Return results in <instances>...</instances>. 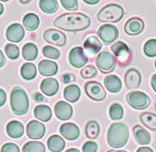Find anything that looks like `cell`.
Returning a JSON list of instances; mask_svg holds the SVG:
<instances>
[{
	"mask_svg": "<svg viewBox=\"0 0 156 152\" xmlns=\"http://www.w3.org/2000/svg\"><path fill=\"white\" fill-rule=\"evenodd\" d=\"M46 132L45 126L42 122L33 120L29 121L26 127V133L29 138L34 140L41 139Z\"/></svg>",
	"mask_w": 156,
	"mask_h": 152,
	"instance_id": "cell-11",
	"label": "cell"
},
{
	"mask_svg": "<svg viewBox=\"0 0 156 152\" xmlns=\"http://www.w3.org/2000/svg\"><path fill=\"white\" fill-rule=\"evenodd\" d=\"M60 134L65 139L74 140L79 138L80 134V128L75 124L67 122L63 124L60 127Z\"/></svg>",
	"mask_w": 156,
	"mask_h": 152,
	"instance_id": "cell-18",
	"label": "cell"
},
{
	"mask_svg": "<svg viewBox=\"0 0 156 152\" xmlns=\"http://www.w3.org/2000/svg\"><path fill=\"white\" fill-rule=\"evenodd\" d=\"M5 53L10 59L15 60L19 57V47L13 43H9L5 46Z\"/></svg>",
	"mask_w": 156,
	"mask_h": 152,
	"instance_id": "cell-36",
	"label": "cell"
},
{
	"mask_svg": "<svg viewBox=\"0 0 156 152\" xmlns=\"http://www.w3.org/2000/svg\"><path fill=\"white\" fill-rule=\"evenodd\" d=\"M85 135L89 139H96L99 135V126L96 120H89L85 127Z\"/></svg>",
	"mask_w": 156,
	"mask_h": 152,
	"instance_id": "cell-31",
	"label": "cell"
},
{
	"mask_svg": "<svg viewBox=\"0 0 156 152\" xmlns=\"http://www.w3.org/2000/svg\"><path fill=\"white\" fill-rule=\"evenodd\" d=\"M98 145L94 141H87L83 146V152H97Z\"/></svg>",
	"mask_w": 156,
	"mask_h": 152,
	"instance_id": "cell-41",
	"label": "cell"
},
{
	"mask_svg": "<svg viewBox=\"0 0 156 152\" xmlns=\"http://www.w3.org/2000/svg\"><path fill=\"white\" fill-rule=\"evenodd\" d=\"M43 54L44 57L51 58V59H58L60 57V52L57 48L51 47V46H45L43 48Z\"/></svg>",
	"mask_w": 156,
	"mask_h": 152,
	"instance_id": "cell-37",
	"label": "cell"
},
{
	"mask_svg": "<svg viewBox=\"0 0 156 152\" xmlns=\"http://www.w3.org/2000/svg\"><path fill=\"white\" fill-rule=\"evenodd\" d=\"M80 95H81L80 88L75 84H71L64 88V98L69 102H76L80 99Z\"/></svg>",
	"mask_w": 156,
	"mask_h": 152,
	"instance_id": "cell-25",
	"label": "cell"
},
{
	"mask_svg": "<svg viewBox=\"0 0 156 152\" xmlns=\"http://www.w3.org/2000/svg\"><path fill=\"white\" fill-rule=\"evenodd\" d=\"M91 19L81 13H64L54 20V25L58 29L67 32H80L89 28Z\"/></svg>",
	"mask_w": 156,
	"mask_h": 152,
	"instance_id": "cell-1",
	"label": "cell"
},
{
	"mask_svg": "<svg viewBox=\"0 0 156 152\" xmlns=\"http://www.w3.org/2000/svg\"><path fill=\"white\" fill-rule=\"evenodd\" d=\"M5 62H6V58L4 57L3 52L0 49V68L3 67L5 65Z\"/></svg>",
	"mask_w": 156,
	"mask_h": 152,
	"instance_id": "cell-44",
	"label": "cell"
},
{
	"mask_svg": "<svg viewBox=\"0 0 156 152\" xmlns=\"http://www.w3.org/2000/svg\"><path fill=\"white\" fill-rule=\"evenodd\" d=\"M24 29L19 23H13L9 26L6 31V38L11 42H19L24 38Z\"/></svg>",
	"mask_w": 156,
	"mask_h": 152,
	"instance_id": "cell-14",
	"label": "cell"
},
{
	"mask_svg": "<svg viewBox=\"0 0 156 152\" xmlns=\"http://www.w3.org/2000/svg\"><path fill=\"white\" fill-rule=\"evenodd\" d=\"M83 2L88 4H96L99 3V0H84Z\"/></svg>",
	"mask_w": 156,
	"mask_h": 152,
	"instance_id": "cell-48",
	"label": "cell"
},
{
	"mask_svg": "<svg viewBox=\"0 0 156 152\" xmlns=\"http://www.w3.org/2000/svg\"><path fill=\"white\" fill-rule=\"evenodd\" d=\"M85 93L89 98L95 101H101L106 97V91L102 84L95 81L88 82L84 86Z\"/></svg>",
	"mask_w": 156,
	"mask_h": 152,
	"instance_id": "cell-8",
	"label": "cell"
},
{
	"mask_svg": "<svg viewBox=\"0 0 156 152\" xmlns=\"http://www.w3.org/2000/svg\"><path fill=\"white\" fill-rule=\"evenodd\" d=\"M44 145L39 141H29L23 147V152H45Z\"/></svg>",
	"mask_w": 156,
	"mask_h": 152,
	"instance_id": "cell-33",
	"label": "cell"
},
{
	"mask_svg": "<svg viewBox=\"0 0 156 152\" xmlns=\"http://www.w3.org/2000/svg\"><path fill=\"white\" fill-rule=\"evenodd\" d=\"M23 24L27 30L34 31L39 26V19L34 13H28L23 19Z\"/></svg>",
	"mask_w": 156,
	"mask_h": 152,
	"instance_id": "cell-28",
	"label": "cell"
},
{
	"mask_svg": "<svg viewBox=\"0 0 156 152\" xmlns=\"http://www.w3.org/2000/svg\"><path fill=\"white\" fill-rule=\"evenodd\" d=\"M136 152H154V150L150 147H147V146H143V147H140L137 150Z\"/></svg>",
	"mask_w": 156,
	"mask_h": 152,
	"instance_id": "cell-45",
	"label": "cell"
},
{
	"mask_svg": "<svg viewBox=\"0 0 156 152\" xmlns=\"http://www.w3.org/2000/svg\"><path fill=\"white\" fill-rule=\"evenodd\" d=\"M98 36L105 45H110L119 38L117 27L109 23L103 24L98 29Z\"/></svg>",
	"mask_w": 156,
	"mask_h": 152,
	"instance_id": "cell-7",
	"label": "cell"
},
{
	"mask_svg": "<svg viewBox=\"0 0 156 152\" xmlns=\"http://www.w3.org/2000/svg\"><path fill=\"white\" fill-rule=\"evenodd\" d=\"M134 139L140 145H148L151 141V136L150 132L139 125L133 128Z\"/></svg>",
	"mask_w": 156,
	"mask_h": 152,
	"instance_id": "cell-21",
	"label": "cell"
},
{
	"mask_svg": "<svg viewBox=\"0 0 156 152\" xmlns=\"http://www.w3.org/2000/svg\"><path fill=\"white\" fill-rule=\"evenodd\" d=\"M96 66L103 73H109L113 72L116 67V58L111 52L104 51L97 56L95 61Z\"/></svg>",
	"mask_w": 156,
	"mask_h": 152,
	"instance_id": "cell-5",
	"label": "cell"
},
{
	"mask_svg": "<svg viewBox=\"0 0 156 152\" xmlns=\"http://www.w3.org/2000/svg\"><path fill=\"white\" fill-rule=\"evenodd\" d=\"M22 3H29V1H20Z\"/></svg>",
	"mask_w": 156,
	"mask_h": 152,
	"instance_id": "cell-52",
	"label": "cell"
},
{
	"mask_svg": "<svg viewBox=\"0 0 156 152\" xmlns=\"http://www.w3.org/2000/svg\"><path fill=\"white\" fill-rule=\"evenodd\" d=\"M111 51L120 62H128L130 59V50L123 42L119 41L115 42L111 46Z\"/></svg>",
	"mask_w": 156,
	"mask_h": 152,
	"instance_id": "cell-12",
	"label": "cell"
},
{
	"mask_svg": "<svg viewBox=\"0 0 156 152\" xmlns=\"http://www.w3.org/2000/svg\"><path fill=\"white\" fill-rule=\"evenodd\" d=\"M1 152H20L19 146L14 143H6L4 144L2 148H1Z\"/></svg>",
	"mask_w": 156,
	"mask_h": 152,
	"instance_id": "cell-40",
	"label": "cell"
},
{
	"mask_svg": "<svg viewBox=\"0 0 156 152\" xmlns=\"http://www.w3.org/2000/svg\"><path fill=\"white\" fill-rule=\"evenodd\" d=\"M129 131L127 125L123 122H115L108 127L107 140L113 148H121L128 142Z\"/></svg>",
	"mask_w": 156,
	"mask_h": 152,
	"instance_id": "cell-2",
	"label": "cell"
},
{
	"mask_svg": "<svg viewBox=\"0 0 156 152\" xmlns=\"http://www.w3.org/2000/svg\"><path fill=\"white\" fill-rule=\"evenodd\" d=\"M69 63L77 69L84 67V65L88 62V57L84 52V50L80 47H76L71 49L69 55Z\"/></svg>",
	"mask_w": 156,
	"mask_h": 152,
	"instance_id": "cell-9",
	"label": "cell"
},
{
	"mask_svg": "<svg viewBox=\"0 0 156 152\" xmlns=\"http://www.w3.org/2000/svg\"><path fill=\"white\" fill-rule=\"evenodd\" d=\"M151 86H152V88L155 92L156 93V74H154L152 76V79H151Z\"/></svg>",
	"mask_w": 156,
	"mask_h": 152,
	"instance_id": "cell-46",
	"label": "cell"
},
{
	"mask_svg": "<svg viewBox=\"0 0 156 152\" xmlns=\"http://www.w3.org/2000/svg\"><path fill=\"white\" fill-rule=\"evenodd\" d=\"M39 7L46 13H54L58 8V3L56 0H41Z\"/></svg>",
	"mask_w": 156,
	"mask_h": 152,
	"instance_id": "cell-32",
	"label": "cell"
},
{
	"mask_svg": "<svg viewBox=\"0 0 156 152\" xmlns=\"http://www.w3.org/2000/svg\"><path fill=\"white\" fill-rule=\"evenodd\" d=\"M3 11H4V8H3V4L0 3V15H1V14H3Z\"/></svg>",
	"mask_w": 156,
	"mask_h": 152,
	"instance_id": "cell-50",
	"label": "cell"
},
{
	"mask_svg": "<svg viewBox=\"0 0 156 152\" xmlns=\"http://www.w3.org/2000/svg\"><path fill=\"white\" fill-rule=\"evenodd\" d=\"M109 117L113 120H120L124 117V109L119 103H114L109 108Z\"/></svg>",
	"mask_w": 156,
	"mask_h": 152,
	"instance_id": "cell-34",
	"label": "cell"
},
{
	"mask_svg": "<svg viewBox=\"0 0 156 152\" xmlns=\"http://www.w3.org/2000/svg\"><path fill=\"white\" fill-rule=\"evenodd\" d=\"M44 39L50 44L62 47L66 43V36L64 32L57 29H49L44 32Z\"/></svg>",
	"mask_w": 156,
	"mask_h": 152,
	"instance_id": "cell-10",
	"label": "cell"
},
{
	"mask_svg": "<svg viewBox=\"0 0 156 152\" xmlns=\"http://www.w3.org/2000/svg\"><path fill=\"white\" fill-rule=\"evenodd\" d=\"M59 84L58 83L57 79L54 77H48L43 80V82L40 84V89L42 92L45 96H53L58 91Z\"/></svg>",
	"mask_w": 156,
	"mask_h": 152,
	"instance_id": "cell-17",
	"label": "cell"
},
{
	"mask_svg": "<svg viewBox=\"0 0 156 152\" xmlns=\"http://www.w3.org/2000/svg\"><path fill=\"white\" fill-rule=\"evenodd\" d=\"M124 10L120 5L111 3L100 9L97 19L101 22H117L124 16Z\"/></svg>",
	"mask_w": 156,
	"mask_h": 152,
	"instance_id": "cell-4",
	"label": "cell"
},
{
	"mask_svg": "<svg viewBox=\"0 0 156 152\" xmlns=\"http://www.w3.org/2000/svg\"><path fill=\"white\" fill-rule=\"evenodd\" d=\"M34 98L35 101H38V102H42V101H44V97L42 96V94L38 93V92L35 93L34 95Z\"/></svg>",
	"mask_w": 156,
	"mask_h": 152,
	"instance_id": "cell-43",
	"label": "cell"
},
{
	"mask_svg": "<svg viewBox=\"0 0 156 152\" xmlns=\"http://www.w3.org/2000/svg\"><path fill=\"white\" fill-rule=\"evenodd\" d=\"M127 101L131 107L136 110L146 109L150 104V98L144 92H131L126 96Z\"/></svg>",
	"mask_w": 156,
	"mask_h": 152,
	"instance_id": "cell-6",
	"label": "cell"
},
{
	"mask_svg": "<svg viewBox=\"0 0 156 152\" xmlns=\"http://www.w3.org/2000/svg\"><path fill=\"white\" fill-rule=\"evenodd\" d=\"M124 83L129 90L139 88L141 84V74L140 72L135 68L128 70L124 76Z\"/></svg>",
	"mask_w": 156,
	"mask_h": 152,
	"instance_id": "cell-13",
	"label": "cell"
},
{
	"mask_svg": "<svg viewBox=\"0 0 156 152\" xmlns=\"http://www.w3.org/2000/svg\"><path fill=\"white\" fill-rule=\"evenodd\" d=\"M38 50L37 46L32 42L26 43L22 50V54L23 58L27 61H34L38 57Z\"/></svg>",
	"mask_w": 156,
	"mask_h": 152,
	"instance_id": "cell-27",
	"label": "cell"
},
{
	"mask_svg": "<svg viewBox=\"0 0 156 152\" xmlns=\"http://www.w3.org/2000/svg\"><path fill=\"white\" fill-rule=\"evenodd\" d=\"M54 112L58 119L61 120H68L72 117L73 115V107L71 105L60 101L57 102V104L54 106Z\"/></svg>",
	"mask_w": 156,
	"mask_h": 152,
	"instance_id": "cell-16",
	"label": "cell"
},
{
	"mask_svg": "<svg viewBox=\"0 0 156 152\" xmlns=\"http://www.w3.org/2000/svg\"><path fill=\"white\" fill-rule=\"evenodd\" d=\"M48 147L50 151L60 152L65 147V141L61 136L58 135L51 136L48 140Z\"/></svg>",
	"mask_w": 156,
	"mask_h": 152,
	"instance_id": "cell-26",
	"label": "cell"
},
{
	"mask_svg": "<svg viewBox=\"0 0 156 152\" xmlns=\"http://www.w3.org/2000/svg\"><path fill=\"white\" fill-rule=\"evenodd\" d=\"M144 28V22L140 18H132L129 19L124 25V32L128 35L135 36L140 34Z\"/></svg>",
	"mask_w": 156,
	"mask_h": 152,
	"instance_id": "cell-15",
	"label": "cell"
},
{
	"mask_svg": "<svg viewBox=\"0 0 156 152\" xmlns=\"http://www.w3.org/2000/svg\"><path fill=\"white\" fill-rule=\"evenodd\" d=\"M34 117L43 122H47L52 117L51 108L47 105H38L34 109Z\"/></svg>",
	"mask_w": 156,
	"mask_h": 152,
	"instance_id": "cell-23",
	"label": "cell"
},
{
	"mask_svg": "<svg viewBox=\"0 0 156 152\" xmlns=\"http://www.w3.org/2000/svg\"><path fill=\"white\" fill-rule=\"evenodd\" d=\"M21 76L25 80H33L37 75V68L32 62H26L21 67Z\"/></svg>",
	"mask_w": 156,
	"mask_h": 152,
	"instance_id": "cell-30",
	"label": "cell"
},
{
	"mask_svg": "<svg viewBox=\"0 0 156 152\" xmlns=\"http://www.w3.org/2000/svg\"><path fill=\"white\" fill-rule=\"evenodd\" d=\"M60 3L65 9L69 11H75L79 7L77 0H61Z\"/></svg>",
	"mask_w": 156,
	"mask_h": 152,
	"instance_id": "cell-39",
	"label": "cell"
},
{
	"mask_svg": "<svg viewBox=\"0 0 156 152\" xmlns=\"http://www.w3.org/2000/svg\"><path fill=\"white\" fill-rule=\"evenodd\" d=\"M83 47L89 54H96L102 48V44L96 36H89L84 42Z\"/></svg>",
	"mask_w": 156,
	"mask_h": 152,
	"instance_id": "cell-24",
	"label": "cell"
},
{
	"mask_svg": "<svg viewBox=\"0 0 156 152\" xmlns=\"http://www.w3.org/2000/svg\"><path fill=\"white\" fill-rule=\"evenodd\" d=\"M114 151V150H108V151H107V152H113Z\"/></svg>",
	"mask_w": 156,
	"mask_h": 152,
	"instance_id": "cell-53",
	"label": "cell"
},
{
	"mask_svg": "<svg viewBox=\"0 0 156 152\" xmlns=\"http://www.w3.org/2000/svg\"><path fill=\"white\" fill-rule=\"evenodd\" d=\"M65 152H80V151L78 149H76V148H71V149L67 150Z\"/></svg>",
	"mask_w": 156,
	"mask_h": 152,
	"instance_id": "cell-49",
	"label": "cell"
},
{
	"mask_svg": "<svg viewBox=\"0 0 156 152\" xmlns=\"http://www.w3.org/2000/svg\"><path fill=\"white\" fill-rule=\"evenodd\" d=\"M154 67H155V68H156V60H155V62H154Z\"/></svg>",
	"mask_w": 156,
	"mask_h": 152,
	"instance_id": "cell-54",
	"label": "cell"
},
{
	"mask_svg": "<svg viewBox=\"0 0 156 152\" xmlns=\"http://www.w3.org/2000/svg\"><path fill=\"white\" fill-rule=\"evenodd\" d=\"M6 92H4V90L0 88V107L3 106V105L6 102Z\"/></svg>",
	"mask_w": 156,
	"mask_h": 152,
	"instance_id": "cell-42",
	"label": "cell"
},
{
	"mask_svg": "<svg viewBox=\"0 0 156 152\" xmlns=\"http://www.w3.org/2000/svg\"><path fill=\"white\" fill-rule=\"evenodd\" d=\"M72 75H69V74H66L64 75V77H63V80H64V83H70V81L72 80Z\"/></svg>",
	"mask_w": 156,
	"mask_h": 152,
	"instance_id": "cell-47",
	"label": "cell"
},
{
	"mask_svg": "<svg viewBox=\"0 0 156 152\" xmlns=\"http://www.w3.org/2000/svg\"><path fill=\"white\" fill-rule=\"evenodd\" d=\"M105 86L108 92L116 93L119 92L122 87L121 80L116 75L107 76L105 78Z\"/></svg>",
	"mask_w": 156,
	"mask_h": 152,
	"instance_id": "cell-22",
	"label": "cell"
},
{
	"mask_svg": "<svg viewBox=\"0 0 156 152\" xmlns=\"http://www.w3.org/2000/svg\"><path fill=\"white\" fill-rule=\"evenodd\" d=\"M140 120L144 127L156 131V115L151 112H144L140 116Z\"/></svg>",
	"mask_w": 156,
	"mask_h": 152,
	"instance_id": "cell-29",
	"label": "cell"
},
{
	"mask_svg": "<svg viewBox=\"0 0 156 152\" xmlns=\"http://www.w3.org/2000/svg\"><path fill=\"white\" fill-rule=\"evenodd\" d=\"M58 65L50 60H43L38 63V72L44 76H54L58 73Z\"/></svg>",
	"mask_w": 156,
	"mask_h": 152,
	"instance_id": "cell-19",
	"label": "cell"
},
{
	"mask_svg": "<svg viewBox=\"0 0 156 152\" xmlns=\"http://www.w3.org/2000/svg\"><path fill=\"white\" fill-rule=\"evenodd\" d=\"M10 105L13 114L17 116H23L28 112L29 101L28 95L23 89L16 86L12 90L10 95Z\"/></svg>",
	"mask_w": 156,
	"mask_h": 152,
	"instance_id": "cell-3",
	"label": "cell"
},
{
	"mask_svg": "<svg viewBox=\"0 0 156 152\" xmlns=\"http://www.w3.org/2000/svg\"><path fill=\"white\" fill-rule=\"evenodd\" d=\"M7 133L11 137L14 139H18L23 136L24 133V127L20 121L12 120L8 123L6 127Z\"/></svg>",
	"mask_w": 156,
	"mask_h": 152,
	"instance_id": "cell-20",
	"label": "cell"
},
{
	"mask_svg": "<svg viewBox=\"0 0 156 152\" xmlns=\"http://www.w3.org/2000/svg\"><path fill=\"white\" fill-rule=\"evenodd\" d=\"M96 75H97V70L92 65L87 66V67H83V69L81 70V76L85 79L92 78L94 76H95Z\"/></svg>",
	"mask_w": 156,
	"mask_h": 152,
	"instance_id": "cell-38",
	"label": "cell"
},
{
	"mask_svg": "<svg viewBox=\"0 0 156 152\" xmlns=\"http://www.w3.org/2000/svg\"><path fill=\"white\" fill-rule=\"evenodd\" d=\"M144 52L149 57H156V39H150L144 43Z\"/></svg>",
	"mask_w": 156,
	"mask_h": 152,
	"instance_id": "cell-35",
	"label": "cell"
},
{
	"mask_svg": "<svg viewBox=\"0 0 156 152\" xmlns=\"http://www.w3.org/2000/svg\"><path fill=\"white\" fill-rule=\"evenodd\" d=\"M113 152H128L127 150H114V151Z\"/></svg>",
	"mask_w": 156,
	"mask_h": 152,
	"instance_id": "cell-51",
	"label": "cell"
}]
</instances>
